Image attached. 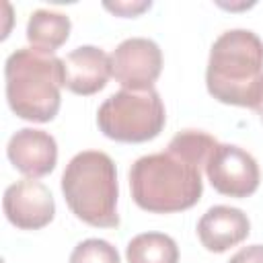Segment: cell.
<instances>
[{
  "instance_id": "16",
  "label": "cell",
  "mask_w": 263,
  "mask_h": 263,
  "mask_svg": "<svg viewBox=\"0 0 263 263\" xmlns=\"http://www.w3.org/2000/svg\"><path fill=\"white\" fill-rule=\"evenodd\" d=\"M152 6V2L148 0H144V2H105V8L107 10H111L113 14H117V16H138V14H142L144 10H148Z\"/></svg>"
},
{
  "instance_id": "8",
  "label": "cell",
  "mask_w": 263,
  "mask_h": 263,
  "mask_svg": "<svg viewBox=\"0 0 263 263\" xmlns=\"http://www.w3.org/2000/svg\"><path fill=\"white\" fill-rule=\"evenodd\" d=\"M6 220L21 230H39L55 216L51 191L37 179H21L6 187L2 197Z\"/></svg>"
},
{
  "instance_id": "9",
  "label": "cell",
  "mask_w": 263,
  "mask_h": 263,
  "mask_svg": "<svg viewBox=\"0 0 263 263\" xmlns=\"http://www.w3.org/2000/svg\"><path fill=\"white\" fill-rule=\"evenodd\" d=\"M6 156L10 164L27 179H39L55 168L58 142L49 132L23 127L10 136L6 144Z\"/></svg>"
},
{
  "instance_id": "14",
  "label": "cell",
  "mask_w": 263,
  "mask_h": 263,
  "mask_svg": "<svg viewBox=\"0 0 263 263\" xmlns=\"http://www.w3.org/2000/svg\"><path fill=\"white\" fill-rule=\"evenodd\" d=\"M218 140L214 136H210L208 132L201 129H183L179 134H175L166 146V150L183 156L185 160H189L191 164L199 166L205 171V164L212 156V152L218 148Z\"/></svg>"
},
{
  "instance_id": "18",
  "label": "cell",
  "mask_w": 263,
  "mask_h": 263,
  "mask_svg": "<svg viewBox=\"0 0 263 263\" xmlns=\"http://www.w3.org/2000/svg\"><path fill=\"white\" fill-rule=\"evenodd\" d=\"M253 111L261 117V121H263V84H261V90H259V95H257V101H255V105H253Z\"/></svg>"
},
{
  "instance_id": "12",
  "label": "cell",
  "mask_w": 263,
  "mask_h": 263,
  "mask_svg": "<svg viewBox=\"0 0 263 263\" xmlns=\"http://www.w3.org/2000/svg\"><path fill=\"white\" fill-rule=\"evenodd\" d=\"M72 31L70 16L51 8H37L31 12L27 21V41L31 47L53 53L62 47Z\"/></svg>"
},
{
  "instance_id": "6",
  "label": "cell",
  "mask_w": 263,
  "mask_h": 263,
  "mask_svg": "<svg viewBox=\"0 0 263 263\" xmlns=\"http://www.w3.org/2000/svg\"><path fill=\"white\" fill-rule=\"evenodd\" d=\"M205 175L218 193L238 199L253 195L261 181L253 154L234 144H218L205 164Z\"/></svg>"
},
{
  "instance_id": "7",
  "label": "cell",
  "mask_w": 263,
  "mask_h": 263,
  "mask_svg": "<svg viewBox=\"0 0 263 263\" xmlns=\"http://www.w3.org/2000/svg\"><path fill=\"white\" fill-rule=\"evenodd\" d=\"M162 72V51L148 37L123 39L111 53V76L129 90L154 88Z\"/></svg>"
},
{
  "instance_id": "4",
  "label": "cell",
  "mask_w": 263,
  "mask_h": 263,
  "mask_svg": "<svg viewBox=\"0 0 263 263\" xmlns=\"http://www.w3.org/2000/svg\"><path fill=\"white\" fill-rule=\"evenodd\" d=\"M62 193L70 212L88 226L117 228V168L109 154L82 150L70 158L62 173Z\"/></svg>"
},
{
  "instance_id": "15",
  "label": "cell",
  "mask_w": 263,
  "mask_h": 263,
  "mask_svg": "<svg viewBox=\"0 0 263 263\" xmlns=\"http://www.w3.org/2000/svg\"><path fill=\"white\" fill-rule=\"evenodd\" d=\"M68 263H121V257L105 238H86L72 249Z\"/></svg>"
},
{
  "instance_id": "2",
  "label": "cell",
  "mask_w": 263,
  "mask_h": 263,
  "mask_svg": "<svg viewBox=\"0 0 263 263\" xmlns=\"http://www.w3.org/2000/svg\"><path fill=\"white\" fill-rule=\"evenodd\" d=\"M6 101L10 111L27 121H51L62 103L64 60L35 47H21L4 64Z\"/></svg>"
},
{
  "instance_id": "11",
  "label": "cell",
  "mask_w": 263,
  "mask_h": 263,
  "mask_svg": "<svg viewBox=\"0 0 263 263\" xmlns=\"http://www.w3.org/2000/svg\"><path fill=\"white\" fill-rule=\"evenodd\" d=\"M251 234L249 216L230 205H212L197 222V238L210 253H224Z\"/></svg>"
},
{
  "instance_id": "1",
  "label": "cell",
  "mask_w": 263,
  "mask_h": 263,
  "mask_svg": "<svg viewBox=\"0 0 263 263\" xmlns=\"http://www.w3.org/2000/svg\"><path fill=\"white\" fill-rule=\"evenodd\" d=\"M263 84V41L249 29L224 31L212 45L205 86L224 103L253 109Z\"/></svg>"
},
{
  "instance_id": "17",
  "label": "cell",
  "mask_w": 263,
  "mask_h": 263,
  "mask_svg": "<svg viewBox=\"0 0 263 263\" xmlns=\"http://www.w3.org/2000/svg\"><path fill=\"white\" fill-rule=\"evenodd\" d=\"M228 263H263V245H249L238 249Z\"/></svg>"
},
{
  "instance_id": "10",
  "label": "cell",
  "mask_w": 263,
  "mask_h": 263,
  "mask_svg": "<svg viewBox=\"0 0 263 263\" xmlns=\"http://www.w3.org/2000/svg\"><path fill=\"white\" fill-rule=\"evenodd\" d=\"M111 78V55L95 45H80L64 58V86L90 97L107 86Z\"/></svg>"
},
{
  "instance_id": "5",
  "label": "cell",
  "mask_w": 263,
  "mask_h": 263,
  "mask_svg": "<svg viewBox=\"0 0 263 263\" xmlns=\"http://www.w3.org/2000/svg\"><path fill=\"white\" fill-rule=\"evenodd\" d=\"M164 123V103L154 88H121L105 99L97 111V125L103 136L123 144L154 140L162 132Z\"/></svg>"
},
{
  "instance_id": "3",
  "label": "cell",
  "mask_w": 263,
  "mask_h": 263,
  "mask_svg": "<svg viewBox=\"0 0 263 263\" xmlns=\"http://www.w3.org/2000/svg\"><path fill=\"white\" fill-rule=\"evenodd\" d=\"M127 177L136 205L150 214L189 210L203 193L201 168L171 150L140 156Z\"/></svg>"
},
{
  "instance_id": "13",
  "label": "cell",
  "mask_w": 263,
  "mask_h": 263,
  "mask_svg": "<svg viewBox=\"0 0 263 263\" xmlns=\"http://www.w3.org/2000/svg\"><path fill=\"white\" fill-rule=\"evenodd\" d=\"M127 263H179V247L164 232L136 234L125 247Z\"/></svg>"
}]
</instances>
